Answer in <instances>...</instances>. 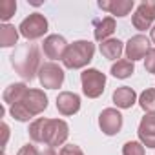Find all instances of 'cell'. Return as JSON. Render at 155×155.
Masks as SVG:
<instances>
[{
	"label": "cell",
	"instance_id": "cell-20",
	"mask_svg": "<svg viewBox=\"0 0 155 155\" xmlns=\"http://www.w3.org/2000/svg\"><path fill=\"white\" fill-rule=\"evenodd\" d=\"M48 122H49V119L40 117V119H37V120H33V122L29 124V130H28V131H29V137H31L33 142H44Z\"/></svg>",
	"mask_w": 155,
	"mask_h": 155
},
{
	"label": "cell",
	"instance_id": "cell-14",
	"mask_svg": "<svg viewBox=\"0 0 155 155\" xmlns=\"http://www.w3.org/2000/svg\"><path fill=\"white\" fill-rule=\"evenodd\" d=\"M135 2L133 0H101L99 8L104 11H110L115 17H126L130 15V11L133 9Z\"/></svg>",
	"mask_w": 155,
	"mask_h": 155
},
{
	"label": "cell",
	"instance_id": "cell-5",
	"mask_svg": "<svg viewBox=\"0 0 155 155\" xmlns=\"http://www.w3.org/2000/svg\"><path fill=\"white\" fill-rule=\"evenodd\" d=\"M64 69L55 64V62H46L40 66L38 69V81L42 84V88H48V90H58L64 82Z\"/></svg>",
	"mask_w": 155,
	"mask_h": 155
},
{
	"label": "cell",
	"instance_id": "cell-26",
	"mask_svg": "<svg viewBox=\"0 0 155 155\" xmlns=\"http://www.w3.org/2000/svg\"><path fill=\"white\" fill-rule=\"evenodd\" d=\"M144 69L148 73H155V48H151L144 57Z\"/></svg>",
	"mask_w": 155,
	"mask_h": 155
},
{
	"label": "cell",
	"instance_id": "cell-11",
	"mask_svg": "<svg viewBox=\"0 0 155 155\" xmlns=\"http://www.w3.org/2000/svg\"><path fill=\"white\" fill-rule=\"evenodd\" d=\"M137 135L146 148H155V113H146L140 119Z\"/></svg>",
	"mask_w": 155,
	"mask_h": 155
},
{
	"label": "cell",
	"instance_id": "cell-22",
	"mask_svg": "<svg viewBox=\"0 0 155 155\" xmlns=\"http://www.w3.org/2000/svg\"><path fill=\"white\" fill-rule=\"evenodd\" d=\"M139 104L146 113H155V88H148L139 95Z\"/></svg>",
	"mask_w": 155,
	"mask_h": 155
},
{
	"label": "cell",
	"instance_id": "cell-16",
	"mask_svg": "<svg viewBox=\"0 0 155 155\" xmlns=\"http://www.w3.org/2000/svg\"><path fill=\"white\" fill-rule=\"evenodd\" d=\"M28 91H29V88H28L24 82H15V84H11V86L6 88V91H4L2 97H4V102H6V104L13 106V104L22 102Z\"/></svg>",
	"mask_w": 155,
	"mask_h": 155
},
{
	"label": "cell",
	"instance_id": "cell-6",
	"mask_svg": "<svg viewBox=\"0 0 155 155\" xmlns=\"http://www.w3.org/2000/svg\"><path fill=\"white\" fill-rule=\"evenodd\" d=\"M68 135H69V128H68L66 120H62V119H49L48 128H46L44 144H48V148L62 146L66 142Z\"/></svg>",
	"mask_w": 155,
	"mask_h": 155
},
{
	"label": "cell",
	"instance_id": "cell-4",
	"mask_svg": "<svg viewBox=\"0 0 155 155\" xmlns=\"http://www.w3.org/2000/svg\"><path fill=\"white\" fill-rule=\"evenodd\" d=\"M18 31L24 38L28 40H37V38H42L46 33H48V18L42 15V13H31L29 17H26L20 26H18Z\"/></svg>",
	"mask_w": 155,
	"mask_h": 155
},
{
	"label": "cell",
	"instance_id": "cell-27",
	"mask_svg": "<svg viewBox=\"0 0 155 155\" xmlns=\"http://www.w3.org/2000/svg\"><path fill=\"white\" fill-rule=\"evenodd\" d=\"M60 155H84V151L77 144H66L60 148Z\"/></svg>",
	"mask_w": 155,
	"mask_h": 155
},
{
	"label": "cell",
	"instance_id": "cell-25",
	"mask_svg": "<svg viewBox=\"0 0 155 155\" xmlns=\"http://www.w3.org/2000/svg\"><path fill=\"white\" fill-rule=\"evenodd\" d=\"M122 155H144V144L140 140H128L122 146Z\"/></svg>",
	"mask_w": 155,
	"mask_h": 155
},
{
	"label": "cell",
	"instance_id": "cell-30",
	"mask_svg": "<svg viewBox=\"0 0 155 155\" xmlns=\"http://www.w3.org/2000/svg\"><path fill=\"white\" fill-rule=\"evenodd\" d=\"M40 155H60V153H57V151H55V148H46Z\"/></svg>",
	"mask_w": 155,
	"mask_h": 155
},
{
	"label": "cell",
	"instance_id": "cell-31",
	"mask_svg": "<svg viewBox=\"0 0 155 155\" xmlns=\"http://www.w3.org/2000/svg\"><path fill=\"white\" fill-rule=\"evenodd\" d=\"M150 38H151V42L155 44V26H153V28L150 29Z\"/></svg>",
	"mask_w": 155,
	"mask_h": 155
},
{
	"label": "cell",
	"instance_id": "cell-9",
	"mask_svg": "<svg viewBox=\"0 0 155 155\" xmlns=\"http://www.w3.org/2000/svg\"><path fill=\"white\" fill-rule=\"evenodd\" d=\"M150 38L144 37V35H135L131 37L128 42H126V48H124V53H126V58L135 62V60H142L148 51H150Z\"/></svg>",
	"mask_w": 155,
	"mask_h": 155
},
{
	"label": "cell",
	"instance_id": "cell-28",
	"mask_svg": "<svg viewBox=\"0 0 155 155\" xmlns=\"http://www.w3.org/2000/svg\"><path fill=\"white\" fill-rule=\"evenodd\" d=\"M18 155H40V153L37 151V148H35L33 144H24V146L18 150Z\"/></svg>",
	"mask_w": 155,
	"mask_h": 155
},
{
	"label": "cell",
	"instance_id": "cell-13",
	"mask_svg": "<svg viewBox=\"0 0 155 155\" xmlns=\"http://www.w3.org/2000/svg\"><path fill=\"white\" fill-rule=\"evenodd\" d=\"M22 104L26 106V110L35 117L40 115L46 108H48V95L42 90H29L22 101Z\"/></svg>",
	"mask_w": 155,
	"mask_h": 155
},
{
	"label": "cell",
	"instance_id": "cell-18",
	"mask_svg": "<svg viewBox=\"0 0 155 155\" xmlns=\"http://www.w3.org/2000/svg\"><path fill=\"white\" fill-rule=\"evenodd\" d=\"M115 28H117L115 18H113V17H104L102 20H99V22L95 24V31H93L95 40H99V42L108 40V38L115 33Z\"/></svg>",
	"mask_w": 155,
	"mask_h": 155
},
{
	"label": "cell",
	"instance_id": "cell-17",
	"mask_svg": "<svg viewBox=\"0 0 155 155\" xmlns=\"http://www.w3.org/2000/svg\"><path fill=\"white\" fill-rule=\"evenodd\" d=\"M99 49H101V53H102L104 58H108V60H117V58H120V55H122V51H124V44H122L119 38H108V40L101 42Z\"/></svg>",
	"mask_w": 155,
	"mask_h": 155
},
{
	"label": "cell",
	"instance_id": "cell-15",
	"mask_svg": "<svg viewBox=\"0 0 155 155\" xmlns=\"http://www.w3.org/2000/svg\"><path fill=\"white\" fill-rule=\"evenodd\" d=\"M137 102V93L130 86H120L113 91V104L120 110H130Z\"/></svg>",
	"mask_w": 155,
	"mask_h": 155
},
{
	"label": "cell",
	"instance_id": "cell-12",
	"mask_svg": "<svg viewBox=\"0 0 155 155\" xmlns=\"http://www.w3.org/2000/svg\"><path fill=\"white\" fill-rule=\"evenodd\" d=\"M57 110L60 115L69 117L81 110V97L73 91H62L57 97Z\"/></svg>",
	"mask_w": 155,
	"mask_h": 155
},
{
	"label": "cell",
	"instance_id": "cell-2",
	"mask_svg": "<svg viewBox=\"0 0 155 155\" xmlns=\"http://www.w3.org/2000/svg\"><path fill=\"white\" fill-rule=\"evenodd\" d=\"M95 55V44L90 40H77L68 46L66 55L62 58V64L68 69H82L86 68Z\"/></svg>",
	"mask_w": 155,
	"mask_h": 155
},
{
	"label": "cell",
	"instance_id": "cell-23",
	"mask_svg": "<svg viewBox=\"0 0 155 155\" xmlns=\"http://www.w3.org/2000/svg\"><path fill=\"white\" fill-rule=\"evenodd\" d=\"M9 113H11V117H13L15 120H18V122H29V119H33V115L26 110V106H24L22 102L9 106Z\"/></svg>",
	"mask_w": 155,
	"mask_h": 155
},
{
	"label": "cell",
	"instance_id": "cell-24",
	"mask_svg": "<svg viewBox=\"0 0 155 155\" xmlns=\"http://www.w3.org/2000/svg\"><path fill=\"white\" fill-rule=\"evenodd\" d=\"M15 11H17L15 0H2L0 2V18L4 20V24H8V20L15 15Z\"/></svg>",
	"mask_w": 155,
	"mask_h": 155
},
{
	"label": "cell",
	"instance_id": "cell-19",
	"mask_svg": "<svg viewBox=\"0 0 155 155\" xmlns=\"http://www.w3.org/2000/svg\"><path fill=\"white\" fill-rule=\"evenodd\" d=\"M111 75L115 77V79H128V77H131L135 73V66L131 60L128 58H122V60H117L113 66H111Z\"/></svg>",
	"mask_w": 155,
	"mask_h": 155
},
{
	"label": "cell",
	"instance_id": "cell-29",
	"mask_svg": "<svg viewBox=\"0 0 155 155\" xmlns=\"http://www.w3.org/2000/svg\"><path fill=\"white\" fill-rule=\"evenodd\" d=\"M2 131H4V144L8 142V137H9V126L8 124H2Z\"/></svg>",
	"mask_w": 155,
	"mask_h": 155
},
{
	"label": "cell",
	"instance_id": "cell-3",
	"mask_svg": "<svg viewBox=\"0 0 155 155\" xmlns=\"http://www.w3.org/2000/svg\"><path fill=\"white\" fill-rule=\"evenodd\" d=\"M82 93L90 99H99L106 88V75L95 68H88L81 73Z\"/></svg>",
	"mask_w": 155,
	"mask_h": 155
},
{
	"label": "cell",
	"instance_id": "cell-21",
	"mask_svg": "<svg viewBox=\"0 0 155 155\" xmlns=\"http://www.w3.org/2000/svg\"><path fill=\"white\" fill-rule=\"evenodd\" d=\"M18 33L15 26L11 24H2V28H0V46L2 48H11L17 44L18 40Z\"/></svg>",
	"mask_w": 155,
	"mask_h": 155
},
{
	"label": "cell",
	"instance_id": "cell-8",
	"mask_svg": "<svg viewBox=\"0 0 155 155\" xmlns=\"http://www.w3.org/2000/svg\"><path fill=\"white\" fill-rule=\"evenodd\" d=\"M99 126L104 135H117L122 130V115L115 108H106L99 115Z\"/></svg>",
	"mask_w": 155,
	"mask_h": 155
},
{
	"label": "cell",
	"instance_id": "cell-7",
	"mask_svg": "<svg viewBox=\"0 0 155 155\" xmlns=\"http://www.w3.org/2000/svg\"><path fill=\"white\" fill-rule=\"evenodd\" d=\"M155 20V0H144L139 4L135 15L131 17V24L139 31L151 29V24Z\"/></svg>",
	"mask_w": 155,
	"mask_h": 155
},
{
	"label": "cell",
	"instance_id": "cell-1",
	"mask_svg": "<svg viewBox=\"0 0 155 155\" xmlns=\"http://www.w3.org/2000/svg\"><path fill=\"white\" fill-rule=\"evenodd\" d=\"M11 64L15 71L22 77L24 81H33L35 75L40 69V55L38 48L35 44H24L15 49L11 55Z\"/></svg>",
	"mask_w": 155,
	"mask_h": 155
},
{
	"label": "cell",
	"instance_id": "cell-10",
	"mask_svg": "<svg viewBox=\"0 0 155 155\" xmlns=\"http://www.w3.org/2000/svg\"><path fill=\"white\" fill-rule=\"evenodd\" d=\"M68 46H69V44L66 42L64 37H60V35H49V37H46L44 42H42V51H44V55H46L48 58H51V60H62L64 55H66Z\"/></svg>",
	"mask_w": 155,
	"mask_h": 155
}]
</instances>
